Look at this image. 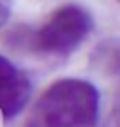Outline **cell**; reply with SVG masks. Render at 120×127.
<instances>
[{"mask_svg": "<svg viewBox=\"0 0 120 127\" xmlns=\"http://www.w3.org/2000/svg\"><path fill=\"white\" fill-rule=\"evenodd\" d=\"M94 30V18L78 4L55 9L35 32H30L28 48L42 55L67 57L85 42Z\"/></svg>", "mask_w": 120, "mask_h": 127, "instance_id": "cell-2", "label": "cell"}, {"mask_svg": "<svg viewBox=\"0 0 120 127\" xmlns=\"http://www.w3.org/2000/svg\"><path fill=\"white\" fill-rule=\"evenodd\" d=\"M12 14V0H0V28H2Z\"/></svg>", "mask_w": 120, "mask_h": 127, "instance_id": "cell-5", "label": "cell"}, {"mask_svg": "<svg viewBox=\"0 0 120 127\" xmlns=\"http://www.w3.org/2000/svg\"><path fill=\"white\" fill-rule=\"evenodd\" d=\"M94 65L120 81V39H108L101 42L92 55Z\"/></svg>", "mask_w": 120, "mask_h": 127, "instance_id": "cell-4", "label": "cell"}, {"mask_svg": "<svg viewBox=\"0 0 120 127\" xmlns=\"http://www.w3.org/2000/svg\"><path fill=\"white\" fill-rule=\"evenodd\" d=\"M32 95L28 76L14 64L0 55V113L4 118H14L25 109Z\"/></svg>", "mask_w": 120, "mask_h": 127, "instance_id": "cell-3", "label": "cell"}, {"mask_svg": "<svg viewBox=\"0 0 120 127\" xmlns=\"http://www.w3.org/2000/svg\"><path fill=\"white\" fill-rule=\"evenodd\" d=\"M99 111L101 94L92 81L60 78L41 94L25 127H95Z\"/></svg>", "mask_w": 120, "mask_h": 127, "instance_id": "cell-1", "label": "cell"}, {"mask_svg": "<svg viewBox=\"0 0 120 127\" xmlns=\"http://www.w3.org/2000/svg\"><path fill=\"white\" fill-rule=\"evenodd\" d=\"M106 127H120V102H118V106L113 109V115H111L110 122L106 124Z\"/></svg>", "mask_w": 120, "mask_h": 127, "instance_id": "cell-6", "label": "cell"}, {"mask_svg": "<svg viewBox=\"0 0 120 127\" xmlns=\"http://www.w3.org/2000/svg\"><path fill=\"white\" fill-rule=\"evenodd\" d=\"M118 2H120V0H118Z\"/></svg>", "mask_w": 120, "mask_h": 127, "instance_id": "cell-7", "label": "cell"}]
</instances>
